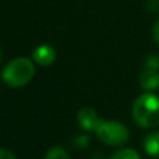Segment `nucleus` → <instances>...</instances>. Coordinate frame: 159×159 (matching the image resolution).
<instances>
[{"mask_svg":"<svg viewBox=\"0 0 159 159\" xmlns=\"http://www.w3.org/2000/svg\"><path fill=\"white\" fill-rule=\"evenodd\" d=\"M134 121L143 129H154L159 126V95L144 92L134 101L131 107Z\"/></svg>","mask_w":159,"mask_h":159,"instance_id":"f257e3e1","label":"nucleus"},{"mask_svg":"<svg viewBox=\"0 0 159 159\" xmlns=\"http://www.w3.org/2000/svg\"><path fill=\"white\" fill-rule=\"evenodd\" d=\"M35 75V61L30 57H14L2 71V80L10 88H22Z\"/></svg>","mask_w":159,"mask_h":159,"instance_id":"f03ea898","label":"nucleus"},{"mask_svg":"<svg viewBox=\"0 0 159 159\" xmlns=\"http://www.w3.org/2000/svg\"><path fill=\"white\" fill-rule=\"evenodd\" d=\"M95 134L103 144L110 147H121L129 141L130 131L123 123L115 120H102L95 129Z\"/></svg>","mask_w":159,"mask_h":159,"instance_id":"7ed1b4c3","label":"nucleus"},{"mask_svg":"<svg viewBox=\"0 0 159 159\" xmlns=\"http://www.w3.org/2000/svg\"><path fill=\"white\" fill-rule=\"evenodd\" d=\"M101 121L98 113L91 106H84L77 113V123L84 131H95L98 123Z\"/></svg>","mask_w":159,"mask_h":159,"instance_id":"20e7f679","label":"nucleus"},{"mask_svg":"<svg viewBox=\"0 0 159 159\" xmlns=\"http://www.w3.org/2000/svg\"><path fill=\"white\" fill-rule=\"evenodd\" d=\"M32 60L42 67H49L56 60V50L50 45H39L32 50Z\"/></svg>","mask_w":159,"mask_h":159,"instance_id":"39448f33","label":"nucleus"},{"mask_svg":"<svg viewBox=\"0 0 159 159\" xmlns=\"http://www.w3.org/2000/svg\"><path fill=\"white\" fill-rule=\"evenodd\" d=\"M140 85L145 92H155L159 89V70H147L140 74Z\"/></svg>","mask_w":159,"mask_h":159,"instance_id":"423d86ee","label":"nucleus"},{"mask_svg":"<svg viewBox=\"0 0 159 159\" xmlns=\"http://www.w3.org/2000/svg\"><path fill=\"white\" fill-rule=\"evenodd\" d=\"M143 148L151 158H159V131H152L144 138Z\"/></svg>","mask_w":159,"mask_h":159,"instance_id":"0eeeda50","label":"nucleus"},{"mask_svg":"<svg viewBox=\"0 0 159 159\" xmlns=\"http://www.w3.org/2000/svg\"><path fill=\"white\" fill-rule=\"evenodd\" d=\"M109 159H141V155L133 148H120L113 152Z\"/></svg>","mask_w":159,"mask_h":159,"instance_id":"6e6552de","label":"nucleus"},{"mask_svg":"<svg viewBox=\"0 0 159 159\" xmlns=\"http://www.w3.org/2000/svg\"><path fill=\"white\" fill-rule=\"evenodd\" d=\"M43 159H71V157H70V154L64 148L56 145L48 149Z\"/></svg>","mask_w":159,"mask_h":159,"instance_id":"1a4fd4ad","label":"nucleus"},{"mask_svg":"<svg viewBox=\"0 0 159 159\" xmlns=\"http://www.w3.org/2000/svg\"><path fill=\"white\" fill-rule=\"evenodd\" d=\"M144 69H147V70H159V56L158 55L147 56L145 61H144Z\"/></svg>","mask_w":159,"mask_h":159,"instance_id":"9d476101","label":"nucleus"},{"mask_svg":"<svg viewBox=\"0 0 159 159\" xmlns=\"http://www.w3.org/2000/svg\"><path fill=\"white\" fill-rule=\"evenodd\" d=\"M74 145L77 147V148H85V147L89 145V138H88V135H78V137L74 138Z\"/></svg>","mask_w":159,"mask_h":159,"instance_id":"9b49d317","label":"nucleus"},{"mask_svg":"<svg viewBox=\"0 0 159 159\" xmlns=\"http://www.w3.org/2000/svg\"><path fill=\"white\" fill-rule=\"evenodd\" d=\"M0 159H17V157L11 149L0 148Z\"/></svg>","mask_w":159,"mask_h":159,"instance_id":"f8f14e48","label":"nucleus"},{"mask_svg":"<svg viewBox=\"0 0 159 159\" xmlns=\"http://www.w3.org/2000/svg\"><path fill=\"white\" fill-rule=\"evenodd\" d=\"M147 8L151 13H159V0H148L147 2Z\"/></svg>","mask_w":159,"mask_h":159,"instance_id":"ddd939ff","label":"nucleus"},{"mask_svg":"<svg viewBox=\"0 0 159 159\" xmlns=\"http://www.w3.org/2000/svg\"><path fill=\"white\" fill-rule=\"evenodd\" d=\"M152 38H154L155 43L159 45V18L155 21L154 27H152Z\"/></svg>","mask_w":159,"mask_h":159,"instance_id":"4468645a","label":"nucleus"},{"mask_svg":"<svg viewBox=\"0 0 159 159\" xmlns=\"http://www.w3.org/2000/svg\"><path fill=\"white\" fill-rule=\"evenodd\" d=\"M2 59H3V53H2V49H0V61H2Z\"/></svg>","mask_w":159,"mask_h":159,"instance_id":"2eb2a0df","label":"nucleus"}]
</instances>
